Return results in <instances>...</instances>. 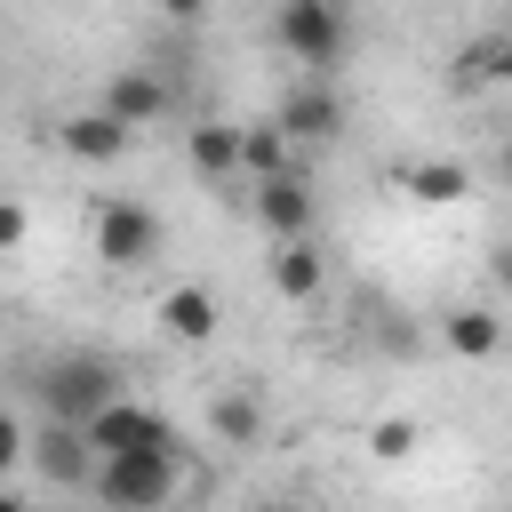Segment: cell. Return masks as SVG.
I'll return each instance as SVG.
<instances>
[{
  "label": "cell",
  "instance_id": "4",
  "mask_svg": "<svg viewBox=\"0 0 512 512\" xmlns=\"http://www.w3.org/2000/svg\"><path fill=\"white\" fill-rule=\"evenodd\" d=\"M112 392H120V368L96 360V352H64V360H48V376H40V400H48V416H64V424H80L88 408H104Z\"/></svg>",
  "mask_w": 512,
  "mask_h": 512
},
{
  "label": "cell",
  "instance_id": "6",
  "mask_svg": "<svg viewBox=\"0 0 512 512\" xmlns=\"http://www.w3.org/2000/svg\"><path fill=\"white\" fill-rule=\"evenodd\" d=\"M24 464H32L48 488H88V472H96V448L80 440V424L48 416L40 432H24Z\"/></svg>",
  "mask_w": 512,
  "mask_h": 512
},
{
  "label": "cell",
  "instance_id": "17",
  "mask_svg": "<svg viewBox=\"0 0 512 512\" xmlns=\"http://www.w3.org/2000/svg\"><path fill=\"white\" fill-rule=\"evenodd\" d=\"M272 168H288V136H280V120L240 128V176H272Z\"/></svg>",
  "mask_w": 512,
  "mask_h": 512
},
{
  "label": "cell",
  "instance_id": "19",
  "mask_svg": "<svg viewBox=\"0 0 512 512\" xmlns=\"http://www.w3.org/2000/svg\"><path fill=\"white\" fill-rule=\"evenodd\" d=\"M368 448H376L384 464H400V456H416V424H408V416H376V424H368Z\"/></svg>",
  "mask_w": 512,
  "mask_h": 512
},
{
  "label": "cell",
  "instance_id": "18",
  "mask_svg": "<svg viewBox=\"0 0 512 512\" xmlns=\"http://www.w3.org/2000/svg\"><path fill=\"white\" fill-rule=\"evenodd\" d=\"M504 56H512L504 32H488V40H472V48L456 56V72H464V80H504Z\"/></svg>",
  "mask_w": 512,
  "mask_h": 512
},
{
  "label": "cell",
  "instance_id": "10",
  "mask_svg": "<svg viewBox=\"0 0 512 512\" xmlns=\"http://www.w3.org/2000/svg\"><path fill=\"white\" fill-rule=\"evenodd\" d=\"M104 112H112L120 128H152V120L168 112V80H160V72H144V64H128V72H112V80H104Z\"/></svg>",
  "mask_w": 512,
  "mask_h": 512
},
{
  "label": "cell",
  "instance_id": "20",
  "mask_svg": "<svg viewBox=\"0 0 512 512\" xmlns=\"http://www.w3.org/2000/svg\"><path fill=\"white\" fill-rule=\"evenodd\" d=\"M16 464H24V416H16V408H0V480H8Z\"/></svg>",
  "mask_w": 512,
  "mask_h": 512
},
{
  "label": "cell",
  "instance_id": "1",
  "mask_svg": "<svg viewBox=\"0 0 512 512\" xmlns=\"http://www.w3.org/2000/svg\"><path fill=\"white\" fill-rule=\"evenodd\" d=\"M272 40L288 48V64L328 80L344 64V48H352V8L344 0H280L272 8Z\"/></svg>",
  "mask_w": 512,
  "mask_h": 512
},
{
  "label": "cell",
  "instance_id": "3",
  "mask_svg": "<svg viewBox=\"0 0 512 512\" xmlns=\"http://www.w3.org/2000/svg\"><path fill=\"white\" fill-rule=\"evenodd\" d=\"M160 256V216L144 200H104L96 208V264L104 272H144Z\"/></svg>",
  "mask_w": 512,
  "mask_h": 512
},
{
  "label": "cell",
  "instance_id": "11",
  "mask_svg": "<svg viewBox=\"0 0 512 512\" xmlns=\"http://www.w3.org/2000/svg\"><path fill=\"white\" fill-rule=\"evenodd\" d=\"M272 288H280L288 304H320V288H328V264H320L312 232H296V240H280V248H272Z\"/></svg>",
  "mask_w": 512,
  "mask_h": 512
},
{
  "label": "cell",
  "instance_id": "13",
  "mask_svg": "<svg viewBox=\"0 0 512 512\" xmlns=\"http://www.w3.org/2000/svg\"><path fill=\"white\" fill-rule=\"evenodd\" d=\"M400 184H408L424 208H456V200H472V168H464V160H416V168H400Z\"/></svg>",
  "mask_w": 512,
  "mask_h": 512
},
{
  "label": "cell",
  "instance_id": "15",
  "mask_svg": "<svg viewBox=\"0 0 512 512\" xmlns=\"http://www.w3.org/2000/svg\"><path fill=\"white\" fill-rule=\"evenodd\" d=\"M208 432H216L224 448H256V440H264V400H256V392H216V400H208Z\"/></svg>",
  "mask_w": 512,
  "mask_h": 512
},
{
  "label": "cell",
  "instance_id": "2",
  "mask_svg": "<svg viewBox=\"0 0 512 512\" xmlns=\"http://www.w3.org/2000/svg\"><path fill=\"white\" fill-rule=\"evenodd\" d=\"M176 488H184L176 448H112V456H96V472H88V496L128 504V512H152V504H168Z\"/></svg>",
  "mask_w": 512,
  "mask_h": 512
},
{
  "label": "cell",
  "instance_id": "16",
  "mask_svg": "<svg viewBox=\"0 0 512 512\" xmlns=\"http://www.w3.org/2000/svg\"><path fill=\"white\" fill-rule=\"evenodd\" d=\"M184 152H192L200 176H232V168H240V128H232V120H200V128L184 136Z\"/></svg>",
  "mask_w": 512,
  "mask_h": 512
},
{
  "label": "cell",
  "instance_id": "21",
  "mask_svg": "<svg viewBox=\"0 0 512 512\" xmlns=\"http://www.w3.org/2000/svg\"><path fill=\"white\" fill-rule=\"evenodd\" d=\"M24 232H32L24 200H8V192H0V256H8V248H24Z\"/></svg>",
  "mask_w": 512,
  "mask_h": 512
},
{
  "label": "cell",
  "instance_id": "12",
  "mask_svg": "<svg viewBox=\"0 0 512 512\" xmlns=\"http://www.w3.org/2000/svg\"><path fill=\"white\" fill-rule=\"evenodd\" d=\"M160 328H168L176 344H208V336L224 328V312H216V296H208V288H192V280H184V288H168V296H160Z\"/></svg>",
  "mask_w": 512,
  "mask_h": 512
},
{
  "label": "cell",
  "instance_id": "14",
  "mask_svg": "<svg viewBox=\"0 0 512 512\" xmlns=\"http://www.w3.org/2000/svg\"><path fill=\"white\" fill-rule=\"evenodd\" d=\"M496 344H504L496 304H456V312H448V352H456V360H496Z\"/></svg>",
  "mask_w": 512,
  "mask_h": 512
},
{
  "label": "cell",
  "instance_id": "9",
  "mask_svg": "<svg viewBox=\"0 0 512 512\" xmlns=\"http://www.w3.org/2000/svg\"><path fill=\"white\" fill-rule=\"evenodd\" d=\"M56 136H64V152H72L80 168H112V160H128V144H136V128H120L104 104H96V112H72Z\"/></svg>",
  "mask_w": 512,
  "mask_h": 512
},
{
  "label": "cell",
  "instance_id": "5",
  "mask_svg": "<svg viewBox=\"0 0 512 512\" xmlns=\"http://www.w3.org/2000/svg\"><path fill=\"white\" fill-rule=\"evenodd\" d=\"M80 440H88L96 456H112V448H176V424H168L160 408L128 400V392H112L104 408H88V416H80Z\"/></svg>",
  "mask_w": 512,
  "mask_h": 512
},
{
  "label": "cell",
  "instance_id": "8",
  "mask_svg": "<svg viewBox=\"0 0 512 512\" xmlns=\"http://www.w3.org/2000/svg\"><path fill=\"white\" fill-rule=\"evenodd\" d=\"M272 120H280V136H288V144H336V136H344V96L312 72V80H304Z\"/></svg>",
  "mask_w": 512,
  "mask_h": 512
},
{
  "label": "cell",
  "instance_id": "22",
  "mask_svg": "<svg viewBox=\"0 0 512 512\" xmlns=\"http://www.w3.org/2000/svg\"><path fill=\"white\" fill-rule=\"evenodd\" d=\"M152 8H160L168 24H200V8H208V0H152Z\"/></svg>",
  "mask_w": 512,
  "mask_h": 512
},
{
  "label": "cell",
  "instance_id": "7",
  "mask_svg": "<svg viewBox=\"0 0 512 512\" xmlns=\"http://www.w3.org/2000/svg\"><path fill=\"white\" fill-rule=\"evenodd\" d=\"M256 224H264L272 240H296V232L320 224V192H312L296 168H272V176H256Z\"/></svg>",
  "mask_w": 512,
  "mask_h": 512
}]
</instances>
